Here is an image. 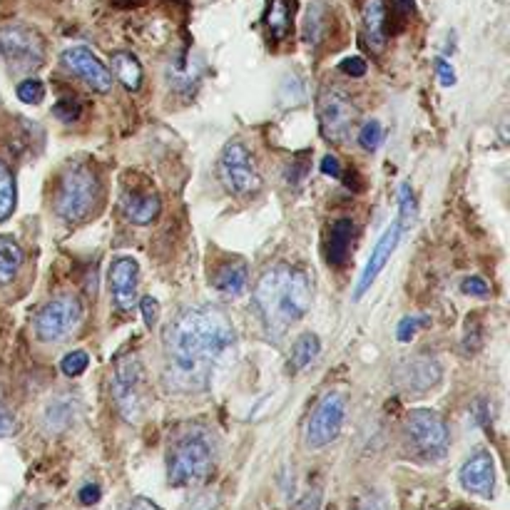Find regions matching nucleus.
<instances>
[{"label": "nucleus", "instance_id": "nucleus-1", "mask_svg": "<svg viewBox=\"0 0 510 510\" xmlns=\"http://www.w3.org/2000/svg\"><path fill=\"white\" fill-rule=\"evenodd\" d=\"M165 386L172 394H202L235 349V326L217 306L182 309L165 329Z\"/></svg>", "mask_w": 510, "mask_h": 510}, {"label": "nucleus", "instance_id": "nucleus-2", "mask_svg": "<svg viewBox=\"0 0 510 510\" xmlns=\"http://www.w3.org/2000/svg\"><path fill=\"white\" fill-rule=\"evenodd\" d=\"M252 304L269 336H284L312 309V282L302 269L275 265L259 276Z\"/></svg>", "mask_w": 510, "mask_h": 510}, {"label": "nucleus", "instance_id": "nucleus-3", "mask_svg": "<svg viewBox=\"0 0 510 510\" xmlns=\"http://www.w3.org/2000/svg\"><path fill=\"white\" fill-rule=\"evenodd\" d=\"M215 468V444L205 428H189L167 451V481L172 488H189L207 481Z\"/></svg>", "mask_w": 510, "mask_h": 510}, {"label": "nucleus", "instance_id": "nucleus-4", "mask_svg": "<svg viewBox=\"0 0 510 510\" xmlns=\"http://www.w3.org/2000/svg\"><path fill=\"white\" fill-rule=\"evenodd\" d=\"M100 202V180L87 162H73L57 185L55 212L57 217L70 225L85 222Z\"/></svg>", "mask_w": 510, "mask_h": 510}, {"label": "nucleus", "instance_id": "nucleus-5", "mask_svg": "<svg viewBox=\"0 0 510 510\" xmlns=\"http://www.w3.org/2000/svg\"><path fill=\"white\" fill-rule=\"evenodd\" d=\"M110 396L117 414L127 424H140L150 404V394H147V371L137 354H125L115 361Z\"/></svg>", "mask_w": 510, "mask_h": 510}, {"label": "nucleus", "instance_id": "nucleus-6", "mask_svg": "<svg viewBox=\"0 0 510 510\" xmlns=\"http://www.w3.org/2000/svg\"><path fill=\"white\" fill-rule=\"evenodd\" d=\"M0 60L13 75H30L45 60V43L25 23H8L0 28Z\"/></svg>", "mask_w": 510, "mask_h": 510}, {"label": "nucleus", "instance_id": "nucleus-7", "mask_svg": "<svg viewBox=\"0 0 510 510\" xmlns=\"http://www.w3.org/2000/svg\"><path fill=\"white\" fill-rule=\"evenodd\" d=\"M219 180L235 197H255L262 189V175L255 155L245 142H229L219 155Z\"/></svg>", "mask_w": 510, "mask_h": 510}, {"label": "nucleus", "instance_id": "nucleus-8", "mask_svg": "<svg viewBox=\"0 0 510 510\" xmlns=\"http://www.w3.org/2000/svg\"><path fill=\"white\" fill-rule=\"evenodd\" d=\"M406 438L424 461H441L451 448V431L441 414L416 408L406 416Z\"/></svg>", "mask_w": 510, "mask_h": 510}, {"label": "nucleus", "instance_id": "nucleus-9", "mask_svg": "<svg viewBox=\"0 0 510 510\" xmlns=\"http://www.w3.org/2000/svg\"><path fill=\"white\" fill-rule=\"evenodd\" d=\"M83 322V302L75 294H57L35 314V336L43 344H60L65 341Z\"/></svg>", "mask_w": 510, "mask_h": 510}, {"label": "nucleus", "instance_id": "nucleus-10", "mask_svg": "<svg viewBox=\"0 0 510 510\" xmlns=\"http://www.w3.org/2000/svg\"><path fill=\"white\" fill-rule=\"evenodd\" d=\"M346 421V396L341 391H326L306 421V448L322 451L339 438Z\"/></svg>", "mask_w": 510, "mask_h": 510}, {"label": "nucleus", "instance_id": "nucleus-11", "mask_svg": "<svg viewBox=\"0 0 510 510\" xmlns=\"http://www.w3.org/2000/svg\"><path fill=\"white\" fill-rule=\"evenodd\" d=\"M359 120V110L351 103L346 93H341L336 87H331L322 95L319 100V123L326 140L344 142L354 130V125Z\"/></svg>", "mask_w": 510, "mask_h": 510}, {"label": "nucleus", "instance_id": "nucleus-12", "mask_svg": "<svg viewBox=\"0 0 510 510\" xmlns=\"http://www.w3.org/2000/svg\"><path fill=\"white\" fill-rule=\"evenodd\" d=\"M63 63L67 65V70H73L85 85H90L97 93H107L113 87V73L110 67L105 65L100 57L95 55L93 50L85 45L67 47L63 53Z\"/></svg>", "mask_w": 510, "mask_h": 510}, {"label": "nucleus", "instance_id": "nucleus-13", "mask_svg": "<svg viewBox=\"0 0 510 510\" xmlns=\"http://www.w3.org/2000/svg\"><path fill=\"white\" fill-rule=\"evenodd\" d=\"M401 235H404V227H401V222H394L391 227L384 232V235L378 236L376 246H374V252H371L369 262H366V266H364V272H361L359 282H356V289H354V299H361L364 294L369 292L371 284L376 282L378 275L386 269L388 259H391V255L396 252L398 242H401Z\"/></svg>", "mask_w": 510, "mask_h": 510}, {"label": "nucleus", "instance_id": "nucleus-14", "mask_svg": "<svg viewBox=\"0 0 510 510\" xmlns=\"http://www.w3.org/2000/svg\"><path fill=\"white\" fill-rule=\"evenodd\" d=\"M110 289H113L115 306L120 312H133V306L137 304V284H140V266L133 256H115L110 272Z\"/></svg>", "mask_w": 510, "mask_h": 510}, {"label": "nucleus", "instance_id": "nucleus-15", "mask_svg": "<svg viewBox=\"0 0 510 510\" xmlns=\"http://www.w3.org/2000/svg\"><path fill=\"white\" fill-rule=\"evenodd\" d=\"M444 378V369L434 356H416L398 369V386L411 396H424Z\"/></svg>", "mask_w": 510, "mask_h": 510}, {"label": "nucleus", "instance_id": "nucleus-16", "mask_svg": "<svg viewBox=\"0 0 510 510\" xmlns=\"http://www.w3.org/2000/svg\"><path fill=\"white\" fill-rule=\"evenodd\" d=\"M461 485L468 493H475L481 498H491L495 491V464L488 451H475V454L461 465Z\"/></svg>", "mask_w": 510, "mask_h": 510}, {"label": "nucleus", "instance_id": "nucleus-17", "mask_svg": "<svg viewBox=\"0 0 510 510\" xmlns=\"http://www.w3.org/2000/svg\"><path fill=\"white\" fill-rule=\"evenodd\" d=\"M120 209L127 222H133L137 227H145V225H152L155 219L160 217L162 202L155 192H145V195H137V192H127L120 199Z\"/></svg>", "mask_w": 510, "mask_h": 510}, {"label": "nucleus", "instance_id": "nucleus-18", "mask_svg": "<svg viewBox=\"0 0 510 510\" xmlns=\"http://www.w3.org/2000/svg\"><path fill=\"white\" fill-rule=\"evenodd\" d=\"M246 284H249V266H246L245 259H229L212 276V286L225 296L245 294Z\"/></svg>", "mask_w": 510, "mask_h": 510}, {"label": "nucleus", "instance_id": "nucleus-19", "mask_svg": "<svg viewBox=\"0 0 510 510\" xmlns=\"http://www.w3.org/2000/svg\"><path fill=\"white\" fill-rule=\"evenodd\" d=\"M364 35H366V43H369L371 50L381 53L386 47V5L384 0H366L364 3Z\"/></svg>", "mask_w": 510, "mask_h": 510}, {"label": "nucleus", "instance_id": "nucleus-20", "mask_svg": "<svg viewBox=\"0 0 510 510\" xmlns=\"http://www.w3.org/2000/svg\"><path fill=\"white\" fill-rule=\"evenodd\" d=\"M354 222L351 219H336L331 225L329 232V245H326V259L331 266H341L349 256L351 242H354Z\"/></svg>", "mask_w": 510, "mask_h": 510}, {"label": "nucleus", "instance_id": "nucleus-21", "mask_svg": "<svg viewBox=\"0 0 510 510\" xmlns=\"http://www.w3.org/2000/svg\"><path fill=\"white\" fill-rule=\"evenodd\" d=\"M322 354V341L316 334L312 331H304L296 336L292 346V354H289V371L292 374H302L304 369H309L316 356Z\"/></svg>", "mask_w": 510, "mask_h": 510}, {"label": "nucleus", "instance_id": "nucleus-22", "mask_svg": "<svg viewBox=\"0 0 510 510\" xmlns=\"http://www.w3.org/2000/svg\"><path fill=\"white\" fill-rule=\"evenodd\" d=\"M329 23H331L329 5L322 3V0L312 3V5L306 8V18H304V40H306L312 47L319 45V43L326 38V33H329Z\"/></svg>", "mask_w": 510, "mask_h": 510}, {"label": "nucleus", "instance_id": "nucleus-23", "mask_svg": "<svg viewBox=\"0 0 510 510\" xmlns=\"http://www.w3.org/2000/svg\"><path fill=\"white\" fill-rule=\"evenodd\" d=\"M23 246L13 236H0V286H8L15 282L23 266Z\"/></svg>", "mask_w": 510, "mask_h": 510}, {"label": "nucleus", "instance_id": "nucleus-24", "mask_svg": "<svg viewBox=\"0 0 510 510\" xmlns=\"http://www.w3.org/2000/svg\"><path fill=\"white\" fill-rule=\"evenodd\" d=\"M75 421V398L70 396H55L45 406L43 414V424L50 434H60L67 425Z\"/></svg>", "mask_w": 510, "mask_h": 510}, {"label": "nucleus", "instance_id": "nucleus-25", "mask_svg": "<svg viewBox=\"0 0 510 510\" xmlns=\"http://www.w3.org/2000/svg\"><path fill=\"white\" fill-rule=\"evenodd\" d=\"M292 13L294 0H269V10H266V28L276 40L289 35L292 30Z\"/></svg>", "mask_w": 510, "mask_h": 510}, {"label": "nucleus", "instance_id": "nucleus-26", "mask_svg": "<svg viewBox=\"0 0 510 510\" xmlns=\"http://www.w3.org/2000/svg\"><path fill=\"white\" fill-rule=\"evenodd\" d=\"M113 73L127 90H137L142 85V65L133 53H115Z\"/></svg>", "mask_w": 510, "mask_h": 510}, {"label": "nucleus", "instance_id": "nucleus-27", "mask_svg": "<svg viewBox=\"0 0 510 510\" xmlns=\"http://www.w3.org/2000/svg\"><path fill=\"white\" fill-rule=\"evenodd\" d=\"M13 209H15V180L8 165L0 160V222H5L13 215Z\"/></svg>", "mask_w": 510, "mask_h": 510}, {"label": "nucleus", "instance_id": "nucleus-28", "mask_svg": "<svg viewBox=\"0 0 510 510\" xmlns=\"http://www.w3.org/2000/svg\"><path fill=\"white\" fill-rule=\"evenodd\" d=\"M414 219H416V199H414V192L408 185H401L398 189V222H401V227L408 229L414 225Z\"/></svg>", "mask_w": 510, "mask_h": 510}, {"label": "nucleus", "instance_id": "nucleus-29", "mask_svg": "<svg viewBox=\"0 0 510 510\" xmlns=\"http://www.w3.org/2000/svg\"><path fill=\"white\" fill-rule=\"evenodd\" d=\"M87 366H90V356H87V351L83 349L70 351L65 359L60 361V369H63V374L70 378L83 376V374L87 371Z\"/></svg>", "mask_w": 510, "mask_h": 510}, {"label": "nucleus", "instance_id": "nucleus-30", "mask_svg": "<svg viewBox=\"0 0 510 510\" xmlns=\"http://www.w3.org/2000/svg\"><path fill=\"white\" fill-rule=\"evenodd\" d=\"M381 142H384V127L378 120H369V123H364L359 133V145L364 147L366 152H376L381 147Z\"/></svg>", "mask_w": 510, "mask_h": 510}, {"label": "nucleus", "instance_id": "nucleus-31", "mask_svg": "<svg viewBox=\"0 0 510 510\" xmlns=\"http://www.w3.org/2000/svg\"><path fill=\"white\" fill-rule=\"evenodd\" d=\"M18 97L25 105H38L45 97V85L40 83L38 77H28L18 85Z\"/></svg>", "mask_w": 510, "mask_h": 510}, {"label": "nucleus", "instance_id": "nucleus-32", "mask_svg": "<svg viewBox=\"0 0 510 510\" xmlns=\"http://www.w3.org/2000/svg\"><path fill=\"white\" fill-rule=\"evenodd\" d=\"M424 324H428V319H424V316H416V314H414V316H404L401 324H398V331H396L398 341H401V344H406V341L414 339V334L418 331V326H424Z\"/></svg>", "mask_w": 510, "mask_h": 510}, {"label": "nucleus", "instance_id": "nucleus-33", "mask_svg": "<svg viewBox=\"0 0 510 510\" xmlns=\"http://www.w3.org/2000/svg\"><path fill=\"white\" fill-rule=\"evenodd\" d=\"M53 113L57 115V120H63V123H73V120L80 117L83 107H80V103H73V100H60V103L55 105V110H53Z\"/></svg>", "mask_w": 510, "mask_h": 510}, {"label": "nucleus", "instance_id": "nucleus-34", "mask_svg": "<svg viewBox=\"0 0 510 510\" xmlns=\"http://www.w3.org/2000/svg\"><path fill=\"white\" fill-rule=\"evenodd\" d=\"M140 309L142 319H145V324L152 329V326L157 324V319H160V304H157V299H152V296H145L140 302Z\"/></svg>", "mask_w": 510, "mask_h": 510}, {"label": "nucleus", "instance_id": "nucleus-35", "mask_svg": "<svg viewBox=\"0 0 510 510\" xmlns=\"http://www.w3.org/2000/svg\"><path fill=\"white\" fill-rule=\"evenodd\" d=\"M461 292L468 294V296H488V284L481 276H468L461 282Z\"/></svg>", "mask_w": 510, "mask_h": 510}, {"label": "nucleus", "instance_id": "nucleus-36", "mask_svg": "<svg viewBox=\"0 0 510 510\" xmlns=\"http://www.w3.org/2000/svg\"><path fill=\"white\" fill-rule=\"evenodd\" d=\"M339 70L351 77H364L366 75V63H364L359 55H351L346 57V60H341Z\"/></svg>", "mask_w": 510, "mask_h": 510}, {"label": "nucleus", "instance_id": "nucleus-37", "mask_svg": "<svg viewBox=\"0 0 510 510\" xmlns=\"http://www.w3.org/2000/svg\"><path fill=\"white\" fill-rule=\"evenodd\" d=\"M435 70H438V80H441V85L444 87L455 85V70L448 60L438 57V60H435Z\"/></svg>", "mask_w": 510, "mask_h": 510}, {"label": "nucleus", "instance_id": "nucleus-38", "mask_svg": "<svg viewBox=\"0 0 510 510\" xmlns=\"http://www.w3.org/2000/svg\"><path fill=\"white\" fill-rule=\"evenodd\" d=\"M100 495H103V491H100L97 483H87V485H83L80 493H77V498H80L83 505H95V503L100 501Z\"/></svg>", "mask_w": 510, "mask_h": 510}, {"label": "nucleus", "instance_id": "nucleus-39", "mask_svg": "<svg viewBox=\"0 0 510 510\" xmlns=\"http://www.w3.org/2000/svg\"><path fill=\"white\" fill-rule=\"evenodd\" d=\"M13 431H15V418H13L8 406H5L3 398H0V438H3V435H10Z\"/></svg>", "mask_w": 510, "mask_h": 510}, {"label": "nucleus", "instance_id": "nucleus-40", "mask_svg": "<svg viewBox=\"0 0 510 510\" xmlns=\"http://www.w3.org/2000/svg\"><path fill=\"white\" fill-rule=\"evenodd\" d=\"M117 510H162L160 505L150 498H145V495H137V498H130V501L120 505Z\"/></svg>", "mask_w": 510, "mask_h": 510}, {"label": "nucleus", "instance_id": "nucleus-41", "mask_svg": "<svg viewBox=\"0 0 510 510\" xmlns=\"http://www.w3.org/2000/svg\"><path fill=\"white\" fill-rule=\"evenodd\" d=\"M322 172L326 177H341V162L334 155H326L322 160Z\"/></svg>", "mask_w": 510, "mask_h": 510}, {"label": "nucleus", "instance_id": "nucleus-42", "mask_svg": "<svg viewBox=\"0 0 510 510\" xmlns=\"http://www.w3.org/2000/svg\"><path fill=\"white\" fill-rule=\"evenodd\" d=\"M322 508V495H319V491H312L306 498L302 501V505H299V510H319Z\"/></svg>", "mask_w": 510, "mask_h": 510}, {"label": "nucleus", "instance_id": "nucleus-43", "mask_svg": "<svg viewBox=\"0 0 510 510\" xmlns=\"http://www.w3.org/2000/svg\"><path fill=\"white\" fill-rule=\"evenodd\" d=\"M359 510H388V503L381 495H371L366 501L361 503Z\"/></svg>", "mask_w": 510, "mask_h": 510}, {"label": "nucleus", "instance_id": "nucleus-44", "mask_svg": "<svg viewBox=\"0 0 510 510\" xmlns=\"http://www.w3.org/2000/svg\"><path fill=\"white\" fill-rule=\"evenodd\" d=\"M215 508H217V495L209 493V495H202V498L195 503V508L192 510H215Z\"/></svg>", "mask_w": 510, "mask_h": 510}]
</instances>
